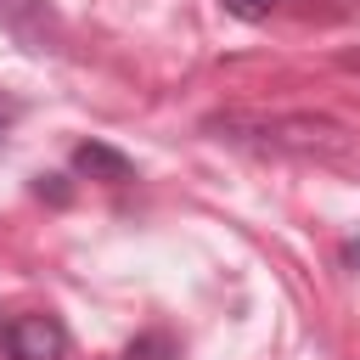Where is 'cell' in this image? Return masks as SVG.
Returning a JSON list of instances; mask_svg holds the SVG:
<instances>
[{"mask_svg":"<svg viewBox=\"0 0 360 360\" xmlns=\"http://www.w3.org/2000/svg\"><path fill=\"white\" fill-rule=\"evenodd\" d=\"M214 141L248 146V152H276V158H349L354 135L349 124L326 112H214L202 124Z\"/></svg>","mask_w":360,"mask_h":360,"instance_id":"6da1fadb","label":"cell"},{"mask_svg":"<svg viewBox=\"0 0 360 360\" xmlns=\"http://www.w3.org/2000/svg\"><path fill=\"white\" fill-rule=\"evenodd\" d=\"M0 349L11 360H62L68 354V326L45 309H22L0 321Z\"/></svg>","mask_w":360,"mask_h":360,"instance_id":"7a4b0ae2","label":"cell"},{"mask_svg":"<svg viewBox=\"0 0 360 360\" xmlns=\"http://www.w3.org/2000/svg\"><path fill=\"white\" fill-rule=\"evenodd\" d=\"M0 34H11L22 51L45 56V51H62V17L51 0H0Z\"/></svg>","mask_w":360,"mask_h":360,"instance_id":"3957f363","label":"cell"},{"mask_svg":"<svg viewBox=\"0 0 360 360\" xmlns=\"http://www.w3.org/2000/svg\"><path fill=\"white\" fill-rule=\"evenodd\" d=\"M73 169L90 174V180H101V186H124V180L135 174V163H129L118 146H107V141H79V146H73Z\"/></svg>","mask_w":360,"mask_h":360,"instance_id":"277c9868","label":"cell"},{"mask_svg":"<svg viewBox=\"0 0 360 360\" xmlns=\"http://www.w3.org/2000/svg\"><path fill=\"white\" fill-rule=\"evenodd\" d=\"M124 360H174V343L163 338V332H146V338H135L129 343V354Z\"/></svg>","mask_w":360,"mask_h":360,"instance_id":"5b68a950","label":"cell"},{"mask_svg":"<svg viewBox=\"0 0 360 360\" xmlns=\"http://www.w3.org/2000/svg\"><path fill=\"white\" fill-rule=\"evenodd\" d=\"M219 6H225L231 17H242V22H264V17H270L281 0H219Z\"/></svg>","mask_w":360,"mask_h":360,"instance_id":"8992f818","label":"cell"},{"mask_svg":"<svg viewBox=\"0 0 360 360\" xmlns=\"http://www.w3.org/2000/svg\"><path fill=\"white\" fill-rule=\"evenodd\" d=\"M39 197H51V202H68V186H62V174H39V186H34Z\"/></svg>","mask_w":360,"mask_h":360,"instance_id":"52a82bcc","label":"cell"},{"mask_svg":"<svg viewBox=\"0 0 360 360\" xmlns=\"http://www.w3.org/2000/svg\"><path fill=\"white\" fill-rule=\"evenodd\" d=\"M11 118H17V101H11V96H0V129H6Z\"/></svg>","mask_w":360,"mask_h":360,"instance_id":"ba28073f","label":"cell"},{"mask_svg":"<svg viewBox=\"0 0 360 360\" xmlns=\"http://www.w3.org/2000/svg\"><path fill=\"white\" fill-rule=\"evenodd\" d=\"M338 62H343V68H349V73H360V51H343V56H338Z\"/></svg>","mask_w":360,"mask_h":360,"instance_id":"9c48e42d","label":"cell"},{"mask_svg":"<svg viewBox=\"0 0 360 360\" xmlns=\"http://www.w3.org/2000/svg\"><path fill=\"white\" fill-rule=\"evenodd\" d=\"M118 360H124V354H118Z\"/></svg>","mask_w":360,"mask_h":360,"instance_id":"30bf717a","label":"cell"}]
</instances>
